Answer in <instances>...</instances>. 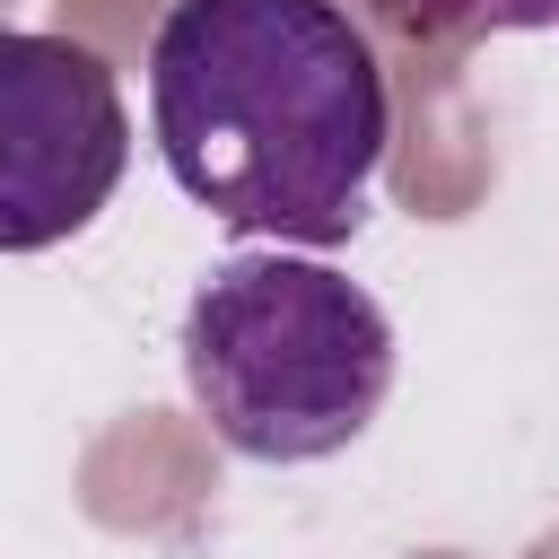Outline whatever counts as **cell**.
Segmentation results:
<instances>
[{
  "mask_svg": "<svg viewBox=\"0 0 559 559\" xmlns=\"http://www.w3.org/2000/svg\"><path fill=\"white\" fill-rule=\"evenodd\" d=\"M131 166V114L114 70L35 26H0V253L79 236Z\"/></svg>",
  "mask_w": 559,
  "mask_h": 559,
  "instance_id": "cell-3",
  "label": "cell"
},
{
  "mask_svg": "<svg viewBox=\"0 0 559 559\" xmlns=\"http://www.w3.org/2000/svg\"><path fill=\"white\" fill-rule=\"evenodd\" d=\"M376 17L402 44H480V35L559 26V0H376Z\"/></svg>",
  "mask_w": 559,
  "mask_h": 559,
  "instance_id": "cell-4",
  "label": "cell"
},
{
  "mask_svg": "<svg viewBox=\"0 0 559 559\" xmlns=\"http://www.w3.org/2000/svg\"><path fill=\"white\" fill-rule=\"evenodd\" d=\"M183 384L245 463H323L393 393L384 306L314 253H236L183 306Z\"/></svg>",
  "mask_w": 559,
  "mask_h": 559,
  "instance_id": "cell-2",
  "label": "cell"
},
{
  "mask_svg": "<svg viewBox=\"0 0 559 559\" xmlns=\"http://www.w3.org/2000/svg\"><path fill=\"white\" fill-rule=\"evenodd\" d=\"M166 175L236 236L349 245L393 140L384 70L332 0H175L148 35Z\"/></svg>",
  "mask_w": 559,
  "mask_h": 559,
  "instance_id": "cell-1",
  "label": "cell"
}]
</instances>
